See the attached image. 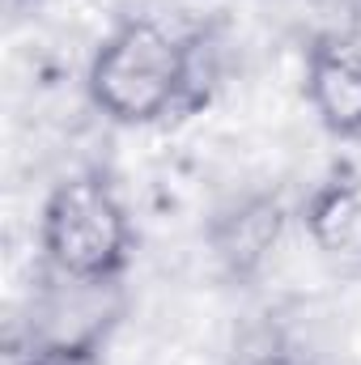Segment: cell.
Here are the masks:
<instances>
[{
  "mask_svg": "<svg viewBox=\"0 0 361 365\" xmlns=\"http://www.w3.org/2000/svg\"><path fill=\"white\" fill-rule=\"evenodd\" d=\"M234 365H306L298 353H289V349H276V344H268V349H255V353H243Z\"/></svg>",
  "mask_w": 361,
  "mask_h": 365,
  "instance_id": "52a82bcc",
  "label": "cell"
},
{
  "mask_svg": "<svg viewBox=\"0 0 361 365\" xmlns=\"http://www.w3.org/2000/svg\"><path fill=\"white\" fill-rule=\"evenodd\" d=\"M136 255L128 204L102 170L64 175L39 208V259L47 272L123 284Z\"/></svg>",
  "mask_w": 361,
  "mask_h": 365,
  "instance_id": "7a4b0ae2",
  "label": "cell"
},
{
  "mask_svg": "<svg viewBox=\"0 0 361 365\" xmlns=\"http://www.w3.org/2000/svg\"><path fill=\"white\" fill-rule=\"evenodd\" d=\"M123 284H93L39 268L26 340L17 344V353H102L115 323L123 319Z\"/></svg>",
  "mask_w": 361,
  "mask_h": 365,
  "instance_id": "3957f363",
  "label": "cell"
},
{
  "mask_svg": "<svg viewBox=\"0 0 361 365\" xmlns=\"http://www.w3.org/2000/svg\"><path fill=\"white\" fill-rule=\"evenodd\" d=\"M285 225H289L285 200L268 195V191H255V195H243L213 217L208 247H213L217 264L234 280H251V276L264 272L268 255L280 247Z\"/></svg>",
  "mask_w": 361,
  "mask_h": 365,
  "instance_id": "5b68a950",
  "label": "cell"
},
{
  "mask_svg": "<svg viewBox=\"0 0 361 365\" xmlns=\"http://www.w3.org/2000/svg\"><path fill=\"white\" fill-rule=\"evenodd\" d=\"M298 221L327 264L361 268V170L336 166L332 175H323L306 191Z\"/></svg>",
  "mask_w": 361,
  "mask_h": 365,
  "instance_id": "8992f818",
  "label": "cell"
},
{
  "mask_svg": "<svg viewBox=\"0 0 361 365\" xmlns=\"http://www.w3.org/2000/svg\"><path fill=\"white\" fill-rule=\"evenodd\" d=\"M302 98L315 123L353 145L361 140V38L345 30L315 34L302 56Z\"/></svg>",
  "mask_w": 361,
  "mask_h": 365,
  "instance_id": "277c9868",
  "label": "cell"
},
{
  "mask_svg": "<svg viewBox=\"0 0 361 365\" xmlns=\"http://www.w3.org/2000/svg\"><path fill=\"white\" fill-rule=\"evenodd\" d=\"M217 77L204 30H175L162 17L132 13L115 21L86 64L90 106L119 128H153L191 115Z\"/></svg>",
  "mask_w": 361,
  "mask_h": 365,
  "instance_id": "6da1fadb",
  "label": "cell"
}]
</instances>
